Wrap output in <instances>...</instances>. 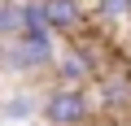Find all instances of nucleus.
<instances>
[{
    "mask_svg": "<svg viewBox=\"0 0 131 126\" xmlns=\"http://www.w3.org/2000/svg\"><path fill=\"white\" fill-rule=\"evenodd\" d=\"M52 74H57V83H66V87H83V83H92V78H96V52H92L88 44H74V48L57 52Z\"/></svg>",
    "mask_w": 131,
    "mask_h": 126,
    "instance_id": "obj_3",
    "label": "nucleus"
},
{
    "mask_svg": "<svg viewBox=\"0 0 131 126\" xmlns=\"http://www.w3.org/2000/svg\"><path fill=\"white\" fill-rule=\"evenodd\" d=\"M101 104L114 113L131 109V70H114L109 78H101Z\"/></svg>",
    "mask_w": 131,
    "mask_h": 126,
    "instance_id": "obj_5",
    "label": "nucleus"
},
{
    "mask_svg": "<svg viewBox=\"0 0 131 126\" xmlns=\"http://www.w3.org/2000/svg\"><path fill=\"white\" fill-rule=\"evenodd\" d=\"M57 61L52 31H18L13 39H0V70L5 74H44Z\"/></svg>",
    "mask_w": 131,
    "mask_h": 126,
    "instance_id": "obj_1",
    "label": "nucleus"
},
{
    "mask_svg": "<svg viewBox=\"0 0 131 126\" xmlns=\"http://www.w3.org/2000/svg\"><path fill=\"white\" fill-rule=\"evenodd\" d=\"M44 18L52 35H79L83 31V5L79 0H44Z\"/></svg>",
    "mask_w": 131,
    "mask_h": 126,
    "instance_id": "obj_4",
    "label": "nucleus"
},
{
    "mask_svg": "<svg viewBox=\"0 0 131 126\" xmlns=\"http://www.w3.org/2000/svg\"><path fill=\"white\" fill-rule=\"evenodd\" d=\"M39 113H44L48 126H83V122L92 117V96H88L83 87L57 83V87L39 100Z\"/></svg>",
    "mask_w": 131,
    "mask_h": 126,
    "instance_id": "obj_2",
    "label": "nucleus"
},
{
    "mask_svg": "<svg viewBox=\"0 0 131 126\" xmlns=\"http://www.w3.org/2000/svg\"><path fill=\"white\" fill-rule=\"evenodd\" d=\"M0 113H5V122H31L39 113V96L35 91H13L5 104H0Z\"/></svg>",
    "mask_w": 131,
    "mask_h": 126,
    "instance_id": "obj_6",
    "label": "nucleus"
},
{
    "mask_svg": "<svg viewBox=\"0 0 131 126\" xmlns=\"http://www.w3.org/2000/svg\"><path fill=\"white\" fill-rule=\"evenodd\" d=\"M22 31H48L44 0H22Z\"/></svg>",
    "mask_w": 131,
    "mask_h": 126,
    "instance_id": "obj_8",
    "label": "nucleus"
},
{
    "mask_svg": "<svg viewBox=\"0 0 131 126\" xmlns=\"http://www.w3.org/2000/svg\"><path fill=\"white\" fill-rule=\"evenodd\" d=\"M22 31V0H0V39H13Z\"/></svg>",
    "mask_w": 131,
    "mask_h": 126,
    "instance_id": "obj_7",
    "label": "nucleus"
},
{
    "mask_svg": "<svg viewBox=\"0 0 131 126\" xmlns=\"http://www.w3.org/2000/svg\"><path fill=\"white\" fill-rule=\"evenodd\" d=\"M96 18H101V22H122V18H131V0H96Z\"/></svg>",
    "mask_w": 131,
    "mask_h": 126,
    "instance_id": "obj_9",
    "label": "nucleus"
}]
</instances>
